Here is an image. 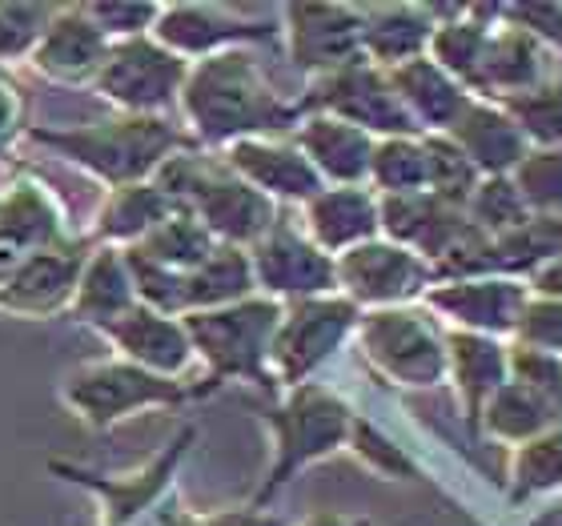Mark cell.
<instances>
[{"label":"cell","mask_w":562,"mask_h":526,"mask_svg":"<svg viewBox=\"0 0 562 526\" xmlns=\"http://www.w3.org/2000/svg\"><path fill=\"white\" fill-rule=\"evenodd\" d=\"M186 133L198 149L222 153L249 137H281L302 121V105L285 101L270 85L249 48H229L217 57L193 60L177 97Z\"/></svg>","instance_id":"1"},{"label":"cell","mask_w":562,"mask_h":526,"mask_svg":"<svg viewBox=\"0 0 562 526\" xmlns=\"http://www.w3.org/2000/svg\"><path fill=\"white\" fill-rule=\"evenodd\" d=\"M24 133L29 141L57 153L60 161L97 177L105 189L153 181L173 153L193 145V137L169 117H130V113L89 121V125H69V130L29 125Z\"/></svg>","instance_id":"2"},{"label":"cell","mask_w":562,"mask_h":526,"mask_svg":"<svg viewBox=\"0 0 562 526\" xmlns=\"http://www.w3.org/2000/svg\"><path fill=\"white\" fill-rule=\"evenodd\" d=\"M153 186L173 201L177 210H189L222 246L249 249L281 222V210L266 193L246 186L241 177L222 161V153L189 149L173 153L157 169Z\"/></svg>","instance_id":"3"},{"label":"cell","mask_w":562,"mask_h":526,"mask_svg":"<svg viewBox=\"0 0 562 526\" xmlns=\"http://www.w3.org/2000/svg\"><path fill=\"white\" fill-rule=\"evenodd\" d=\"M281 322V302L273 298H246V302L222 305V310H198L186 314L181 326L189 334L193 358L205 362V378H201L198 398L213 394L225 382H249L261 390H278L270 374V346Z\"/></svg>","instance_id":"4"},{"label":"cell","mask_w":562,"mask_h":526,"mask_svg":"<svg viewBox=\"0 0 562 526\" xmlns=\"http://www.w3.org/2000/svg\"><path fill=\"white\" fill-rule=\"evenodd\" d=\"M353 418L358 410L326 382H302L285 390L278 406L266 410V426L273 434V462L254 506H270L273 494L285 491L305 467L346 450Z\"/></svg>","instance_id":"5"},{"label":"cell","mask_w":562,"mask_h":526,"mask_svg":"<svg viewBox=\"0 0 562 526\" xmlns=\"http://www.w3.org/2000/svg\"><path fill=\"white\" fill-rule=\"evenodd\" d=\"M353 338L370 370L390 387L434 390L446 382V329L422 302L366 310Z\"/></svg>","instance_id":"6"},{"label":"cell","mask_w":562,"mask_h":526,"mask_svg":"<svg viewBox=\"0 0 562 526\" xmlns=\"http://www.w3.org/2000/svg\"><path fill=\"white\" fill-rule=\"evenodd\" d=\"M60 402L93 430H109L121 418H133L140 410H173L198 402V390L181 378L149 374L133 362L109 358V362H85L65 374Z\"/></svg>","instance_id":"7"},{"label":"cell","mask_w":562,"mask_h":526,"mask_svg":"<svg viewBox=\"0 0 562 526\" xmlns=\"http://www.w3.org/2000/svg\"><path fill=\"white\" fill-rule=\"evenodd\" d=\"M362 310L341 293L281 305V322L270 346V374L281 390L314 382V374L353 338Z\"/></svg>","instance_id":"8"},{"label":"cell","mask_w":562,"mask_h":526,"mask_svg":"<svg viewBox=\"0 0 562 526\" xmlns=\"http://www.w3.org/2000/svg\"><path fill=\"white\" fill-rule=\"evenodd\" d=\"M193 443H198V426H181V430L173 434V443L165 446L161 455L145 458V462L133 470L109 474V470L77 467L69 458H48V474H57L60 482H72V486L97 494V503H101V526H133L145 511H153V506L169 494L177 470H181V462H186Z\"/></svg>","instance_id":"9"},{"label":"cell","mask_w":562,"mask_h":526,"mask_svg":"<svg viewBox=\"0 0 562 526\" xmlns=\"http://www.w3.org/2000/svg\"><path fill=\"white\" fill-rule=\"evenodd\" d=\"M297 105H302V117L305 113H326V117H338L353 130L370 133L374 141L422 137L414 117L394 93L386 69H378L370 60H358V65H346L329 77L310 81V89L297 97Z\"/></svg>","instance_id":"10"},{"label":"cell","mask_w":562,"mask_h":526,"mask_svg":"<svg viewBox=\"0 0 562 526\" xmlns=\"http://www.w3.org/2000/svg\"><path fill=\"white\" fill-rule=\"evenodd\" d=\"M189 60L173 57L153 36H133L109 45V57L97 72L93 89L105 97L117 113L130 117H165V109L177 105L186 85Z\"/></svg>","instance_id":"11"},{"label":"cell","mask_w":562,"mask_h":526,"mask_svg":"<svg viewBox=\"0 0 562 526\" xmlns=\"http://www.w3.org/2000/svg\"><path fill=\"white\" fill-rule=\"evenodd\" d=\"M338 266V293L358 310H394V305H418L422 293L430 290L434 266L418 258L414 249L394 246L386 237H374L366 246H353L350 254L334 258Z\"/></svg>","instance_id":"12"},{"label":"cell","mask_w":562,"mask_h":526,"mask_svg":"<svg viewBox=\"0 0 562 526\" xmlns=\"http://www.w3.org/2000/svg\"><path fill=\"white\" fill-rule=\"evenodd\" d=\"M254 266V286L261 298L290 305L305 298H326L338 293V266L326 249H317L305 237L302 225L278 222L270 234L246 249Z\"/></svg>","instance_id":"13"},{"label":"cell","mask_w":562,"mask_h":526,"mask_svg":"<svg viewBox=\"0 0 562 526\" xmlns=\"http://www.w3.org/2000/svg\"><path fill=\"white\" fill-rule=\"evenodd\" d=\"M149 36L173 57L193 65L229 48L273 45L281 36V21L241 16L237 9H222V4H161Z\"/></svg>","instance_id":"14"},{"label":"cell","mask_w":562,"mask_h":526,"mask_svg":"<svg viewBox=\"0 0 562 526\" xmlns=\"http://www.w3.org/2000/svg\"><path fill=\"white\" fill-rule=\"evenodd\" d=\"M93 237H72L65 246L36 249L16 261L9 278L0 281V314L29 317V322H48L57 314H69L81 269L93 254Z\"/></svg>","instance_id":"15"},{"label":"cell","mask_w":562,"mask_h":526,"mask_svg":"<svg viewBox=\"0 0 562 526\" xmlns=\"http://www.w3.org/2000/svg\"><path fill=\"white\" fill-rule=\"evenodd\" d=\"M281 36H285L293 69L305 72L310 81L366 60L358 4H285Z\"/></svg>","instance_id":"16"},{"label":"cell","mask_w":562,"mask_h":526,"mask_svg":"<svg viewBox=\"0 0 562 526\" xmlns=\"http://www.w3.org/2000/svg\"><path fill=\"white\" fill-rule=\"evenodd\" d=\"M527 298H530L527 281L482 273V278L434 281L430 290L422 293V305L438 322H446V329H462V334H482V338L506 342L515 334Z\"/></svg>","instance_id":"17"},{"label":"cell","mask_w":562,"mask_h":526,"mask_svg":"<svg viewBox=\"0 0 562 526\" xmlns=\"http://www.w3.org/2000/svg\"><path fill=\"white\" fill-rule=\"evenodd\" d=\"M109 45L113 41L97 29L85 4H69L48 16L29 53V65L57 85H93L109 57Z\"/></svg>","instance_id":"18"},{"label":"cell","mask_w":562,"mask_h":526,"mask_svg":"<svg viewBox=\"0 0 562 526\" xmlns=\"http://www.w3.org/2000/svg\"><path fill=\"white\" fill-rule=\"evenodd\" d=\"M72 237L77 234L69 225V210L48 181L21 174L0 189V246L12 249L16 258H29L36 249L65 246Z\"/></svg>","instance_id":"19"},{"label":"cell","mask_w":562,"mask_h":526,"mask_svg":"<svg viewBox=\"0 0 562 526\" xmlns=\"http://www.w3.org/2000/svg\"><path fill=\"white\" fill-rule=\"evenodd\" d=\"M97 334L117 350L121 362H133L140 370H149V374L186 378V370L193 366V346H189L181 317L157 314V310L140 302L121 317H113Z\"/></svg>","instance_id":"20"},{"label":"cell","mask_w":562,"mask_h":526,"mask_svg":"<svg viewBox=\"0 0 562 526\" xmlns=\"http://www.w3.org/2000/svg\"><path fill=\"white\" fill-rule=\"evenodd\" d=\"M222 161L234 169L246 186H254L258 193L278 205H305L322 189V177L314 174V165L305 161L302 149L285 137H249L234 141L222 149Z\"/></svg>","instance_id":"21"},{"label":"cell","mask_w":562,"mask_h":526,"mask_svg":"<svg viewBox=\"0 0 562 526\" xmlns=\"http://www.w3.org/2000/svg\"><path fill=\"white\" fill-rule=\"evenodd\" d=\"M378 225L382 237L394 246L414 249L430 266L450 254V249L470 234L467 210H454L438 201L434 193H398V198H378Z\"/></svg>","instance_id":"22"},{"label":"cell","mask_w":562,"mask_h":526,"mask_svg":"<svg viewBox=\"0 0 562 526\" xmlns=\"http://www.w3.org/2000/svg\"><path fill=\"white\" fill-rule=\"evenodd\" d=\"M302 230L329 258H341L353 246L382 237L378 193L370 186H322L302 205Z\"/></svg>","instance_id":"23"},{"label":"cell","mask_w":562,"mask_h":526,"mask_svg":"<svg viewBox=\"0 0 562 526\" xmlns=\"http://www.w3.org/2000/svg\"><path fill=\"white\" fill-rule=\"evenodd\" d=\"M446 378L462 406V426L470 438H482V410L498 394L506 378V342L446 329Z\"/></svg>","instance_id":"24"},{"label":"cell","mask_w":562,"mask_h":526,"mask_svg":"<svg viewBox=\"0 0 562 526\" xmlns=\"http://www.w3.org/2000/svg\"><path fill=\"white\" fill-rule=\"evenodd\" d=\"M293 145L314 165L322 186H366L370 181V157H374V137L353 130L346 121L326 117V113H305L293 130Z\"/></svg>","instance_id":"25"},{"label":"cell","mask_w":562,"mask_h":526,"mask_svg":"<svg viewBox=\"0 0 562 526\" xmlns=\"http://www.w3.org/2000/svg\"><path fill=\"white\" fill-rule=\"evenodd\" d=\"M547 53L551 48L539 45L530 33L498 21L491 41H486V53H482L479 77L470 85V93L479 101H494V105L515 93H527V89L547 81Z\"/></svg>","instance_id":"26"},{"label":"cell","mask_w":562,"mask_h":526,"mask_svg":"<svg viewBox=\"0 0 562 526\" xmlns=\"http://www.w3.org/2000/svg\"><path fill=\"white\" fill-rule=\"evenodd\" d=\"M438 4H362V53L378 69L426 57Z\"/></svg>","instance_id":"27"},{"label":"cell","mask_w":562,"mask_h":526,"mask_svg":"<svg viewBox=\"0 0 562 526\" xmlns=\"http://www.w3.org/2000/svg\"><path fill=\"white\" fill-rule=\"evenodd\" d=\"M446 137L467 153V161L474 165L482 177H510L515 165L522 161L530 149L515 121L506 117V109L494 105V101H479V97L462 109V117L446 130Z\"/></svg>","instance_id":"28"},{"label":"cell","mask_w":562,"mask_h":526,"mask_svg":"<svg viewBox=\"0 0 562 526\" xmlns=\"http://www.w3.org/2000/svg\"><path fill=\"white\" fill-rule=\"evenodd\" d=\"M133 305H137V278H133L130 249L97 242L81 269V286H77V298L69 305V317L101 329Z\"/></svg>","instance_id":"29"},{"label":"cell","mask_w":562,"mask_h":526,"mask_svg":"<svg viewBox=\"0 0 562 526\" xmlns=\"http://www.w3.org/2000/svg\"><path fill=\"white\" fill-rule=\"evenodd\" d=\"M398 101L414 117L418 133H446L462 117V109L474 101L467 85H458L446 69H438L430 57L406 60L398 69L386 72Z\"/></svg>","instance_id":"30"},{"label":"cell","mask_w":562,"mask_h":526,"mask_svg":"<svg viewBox=\"0 0 562 526\" xmlns=\"http://www.w3.org/2000/svg\"><path fill=\"white\" fill-rule=\"evenodd\" d=\"M494 24H498V4H454V9H442V4H438V24H434L426 57H430L438 69L450 72L458 85L470 89L474 77H479L482 53H486V41H491Z\"/></svg>","instance_id":"31"},{"label":"cell","mask_w":562,"mask_h":526,"mask_svg":"<svg viewBox=\"0 0 562 526\" xmlns=\"http://www.w3.org/2000/svg\"><path fill=\"white\" fill-rule=\"evenodd\" d=\"M173 210H177V205L165 198L153 181H137V186L109 189L105 201H101V210H97L93 242H101V246L133 249L140 237L149 234L153 225H161Z\"/></svg>","instance_id":"32"},{"label":"cell","mask_w":562,"mask_h":526,"mask_svg":"<svg viewBox=\"0 0 562 526\" xmlns=\"http://www.w3.org/2000/svg\"><path fill=\"white\" fill-rule=\"evenodd\" d=\"M551 426H562L559 414L535 390L515 382V378H506L503 387H498V394L482 410V438H494V443H506V446L530 443V438L547 434Z\"/></svg>","instance_id":"33"},{"label":"cell","mask_w":562,"mask_h":526,"mask_svg":"<svg viewBox=\"0 0 562 526\" xmlns=\"http://www.w3.org/2000/svg\"><path fill=\"white\" fill-rule=\"evenodd\" d=\"M217 246H222V242H217L193 213L173 210L161 225H153L149 234L140 237L137 246H133V254H140V258L153 261V266L173 269V273H189L193 266H201V261L210 258Z\"/></svg>","instance_id":"34"},{"label":"cell","mask_w":562,"mask_h":526,"mask_svg":"<svg viewBox=\"0 0 562 526\" xmlns=\"http://www.w3.org/2000/svg\"><path fill=\"white\" fill-rule=\"evenodd\" d=\"M554 491H562V426H551L539 438L515 446L506 499H510V506H527Z\"/></svg>","instance_id":"35"},{"label":"cell","mask_w":562,"mask_h":526,"mask_svg":"<svg viewBox=\"0 0 562 526\" xmlns=\"http://www.w3.org/2000/svg\"><path fill=\"white\" fill-rule=\"evenodd\" d=\"M378 198H398V193H426V149L422 137H382L374 141L370 157V181Z\"/></svg>","instance_id":"36"},{"label":"cell","mask_w":562,"mask_h":526,"mask_svg":"<svg viewBox=\"0 0 562 526\" xmlns=\"http://www.w3.org/2000/svg\"><path fill=\"white\" fill-rule=\"evenodd\" d=\"M422 149H426V193H434L454 210H467L470 193L482 181L479 169L467 161V153L446 133H422Z\"/></svg>","instance_id":"37"},{"label":"cell","mask_w":562,"mask_h":526,"mask_svg":"<svg viewBox=\"0 0 562 526\" xmlns=\"http://www.w3.org/2000/svg\"><path fill=\"white\" fill-rule=\"evenodd\" d=\"M498 105H503L506 117L518 125V133L527 137L530 149L562 145V81L547 77L542 85H535L527 93L506 97Z\"/></svg>","instance_id":"38"},{"label":"cell","mask_w":562,"mask_h":526,"mask_svg":"<svg viewBox=\"0 0 562 526\" xmlns=\"http://www.w3.org/2000/svg\"><path fill=\"white\" fill-rule=\"evenodd\" d=\"M527 217H530V210L522 205L510 177H482L479 189H474L467 201V222L486 237L515 234Z\"/></svg>","instance_id":"39"},{"label":"cell","mask_w":562,"mask_h":526,"mask_svg":"<svg viewBox=\"0 0 562 526\" xmlns=\"http://www.w3.org/2000/svg\"><path fill=\"white\" fill-rule=\"evenodd\" d=\"M510 181L530 213H562V145L527 149Z\"/></svg>","instance_id":"40"},{"label":"cell","mask_w":562,"mask_h":526,"mask_svg":"<svg viewBox=\"0 0 562 526\" xmlns=\"http://www.w3.org/2000/svg\"><path fill=\"white\" fill-rule=\"evenodd\" d=\"M346 450H353V458L362 462L366 470H374V474H382V479H398V482H411L418 479V462H414L406 450H402L394 438H390L382 426H374L370 418H353V430H350V443H346Z\"/></svg>","instance_id":"41"},{"label":"cell","mask_w":562,"mask_h":526,"mask_svg":"<svg viewBox=\"0 0 562 526\" xmlns=\"http://www.w3.org/2000/svg\"><path fill=\"white\" fill-rule=\"evenodd\" d=\"M506 374L515 378V382H522L527 390H535L562 422V358L506 342Z\"/></svg>","instance_id":"42"},{"label":"cell","mask_w":562,"mask_h":526,"mask_svg":"<svg viewBox=\"0 0 562 526\" xmlns=\"http://www.w3.org/2000/svg\"><path fill=\"white\" fill-rule=\"evenodd\" d=\"M510 346H527V350L562 358V302L530 293L522 314H518L515 334H510Z\"/></svg>","instance_id":"43"},{"label":"cell","mask_w":562,"mask_h":526,"mask_svg":"<svg viewBox=\"0 0 562 526\" xmlns=\"http://www.w3.org/2000/svg\"><path fill=\"white\" fill-rule=\"evenodd\" d=\"M53 12V4H0V65L29 57Z\"/></svg>","instance_id":"44"},{"label":"cell","mask_w":562,"mask_h":526,"mask_svg":"<svg viewBox=\"0 0 562 526\" xmlns=\"http://www.w3.org/2000/svg\"><path fill=\"white\" fill-rule=\"evenodd\" d=\"M85 12L93 16V24L117 45V41H133V36H149L157 24L161 4H133V0H97L85 4Z\"/></svg>","instance_id":"45"},{"label":"cell","mask_w":562,"mask_h":526,"mask_svg":"<svg viewBox=\"0 0 562 526\" xmlns=\"http://www.w3.org/2000/svg\"><path fill=\"white\" fill-rule=\"evenodd\" d=\"M498 21L510 29L530 33L539 45L562 48V4H542V0H527V4H498Z\"/></svg>","instance_id":"46"},{"label":"cell","mask_w":562,"mask_h":526,"mask_svg":"<svg viewBox=\"0 0 562 526\" xmlns=\"http://www.w3.org/2000/svg\"><path fill=\"white\" fill-rule=\"evenodd\" d=\"M165 526H285V518L270 515L266 506H225V511H210V515H198V511H169Z\"/></svg>","instance_id":"47"},{"label":"cell","mask_w":562,"mask_h":526,"mask_svg":"<svg viewBox=\"0 0 562 526\" xmlns=\"http://www.w3.org/2000/svg\"><path fill=\"white\" fill-rule=\"evenodd\" d=\"M29 130L24 125V97H21V85L12 81L9 69L0 65V157L12 149V141L21 137Z\"/></svg>","instance_id":"48"},{"label":"cell","mask_w":562,"mask_h":526,"mask_svg":"<svg viewBox=\"0 0 562 526\" xmlns=\"http://www.w3.org/2000/svg\"><path fill=\"white\" fill-rule=\"evenodd\" d=\"M527 290L539 293V298H551V302H562V258L535 269L527 278Z\"/></svg>","instance_id":"49"},{"label":"cell","mask_w":562,"mask_h":526,"mask_svg":"<svg viewBox=\"0 0 562 526\" xmlns=\"http://www.w3.org/2000/svg\"><path fill=\"white\" fill-rule=\"evenodd\" d=\"M297 526H370V518L341 515V511H314V515H305Z\"/></svg>","instance_id":"50"},{"label":"cell","mask_w":562,"mask_h":526,"mask_svg":"<svg viewBox=\"0 0 562 526\" xmlns=\"http://www.w3.org/2000/svg\"><path fill=\"white\" fill-rule=\"evenodd\" d=\"M16 261H21V258H16L12 249L0 246V281H4V278H9V273H12V269H16Z\"/></svg>","instance_id":"51"}]
</instances>
